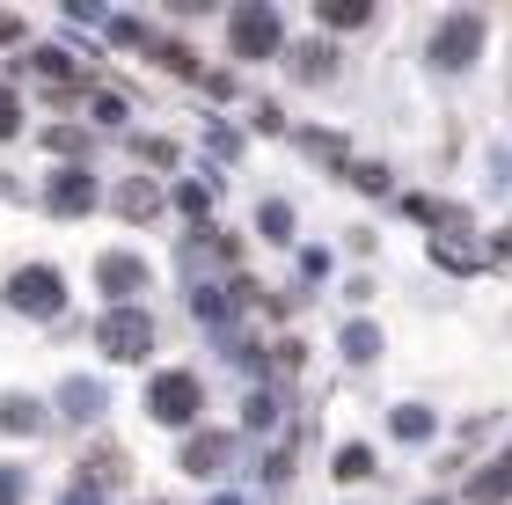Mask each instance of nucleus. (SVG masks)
Masks as SVG:
<instances>
[{
	"mask_svg": "<svg viewBox=\"0 0 512 505\" xmlns=\"http://www.w3.org/2000/svg\"><path fill=\"white\" fill-rule=\"evenodd\" d=\"M476 52H483V15L476 8H461V15H447L432 30V66H439V74H469Z\"/></svg>",
	"mask_w": 512,
	"mask_h": 505,
	"instance_id": "obj_1",
	"label": "nucleus"
},
{
	"mask_svg": "<svg viewBox=\"0 0 512 505\" xmlns=\"http://www.w3.org/2000/svg\"><path fill=\"white\" fill-rule=\"evenodd\" d=\"M227 44H235V59H271L278 44H286V22H278V8L249 0V8H235V22H227Z\"/></svg>",
	"mask_w": 512,
	"mask_h": 505,
	"instance_id": "obj_2",
	"label": "nucleus"
},
{
	"mask_svg": "<svg viewBox=\"0 0 512 505\" xmlns=\"http://www.w3.org/2000/svg\"><path fill=\"white\" fill-rule=\"evenodd\" d=\"M96 352H110V359H147L154 352V323L139 308H110L103 323H96Z\"/></svg>",
	"mask_w": 512,
	"mask_h": 505,
	"instance_id": "obj_3",
	"label": "nucleus"
},
{
	"mask_svg": "<svg viewBox=\"0 0 512 505\" xmlns=\"http://www.w3.org/2000/svg\"><path fill=\"white\" fill-rule=\"evenodd\" d=\"M147 410L161 425H191L198 410H205V388H198V374H154V388H147Z\"/></svg>",
	"mask_w": 512,
	"mask_h": 505,
	"instance_id": "obj_4",
	"label": "nucleus"
},
{
	"mask_svg": "<svg viewBox=\"0 0 512 505\" xmlns=\"http://www.w3.org/2000/svg\"><path fill=\"white\" fill-rule=\"evenodd\" d=\"M8 301L22 315H59L66 308V286H59L52 264H30V271H15V279H8Z\"/></svg>",
	"mask_w": 512,
	"mask_h": 505,
	"instance_id": "obj_5",
	"label": "nucleus"
},
{
	"mask_svg": "<svg viewBox=\"0 0 512 505\" xmlns=\"http://www.w3.org/2000/svg\"><path fill=\"white\" fill-rule=\"evenodd\" d=\"M227 454H235V440H227V432H198V440L183 447V469H191V476H220Z\"/></svg>",
	"mask_w": 512,
	"mask_h": 505,
	"instance_id": "obj_6",
	"label": "nucleus"
},
{
	"mask_svg": "<svg viewBox=\"0 0 512 505\" xmlns=\"http://www.w3.org/2000/svg\"><path fill=\"white\" fill-rule=\"evenodd\" d=\"M88 205H96L88 169H59V176H52V213H88Z\"/></svg>",
	"mask_w": 512,
	"mask_h": 505,
	"instance_id": "obj_7",
	"label": "nucleus"
},
{
	"mask_svg": "<svg viewBox=\"0 0 512 505\" xmlns=\"http://www.w3.org/2000/svg\"><path fill=\"white\" fill-rule=\"evenodd\" d=\"M96 279H103V293H147V264L118 249V257H103V264H96Z\"/></svg>",
	"mask_w": 512,
	"mask_h": 505,
	"instance_id": "obj_8",
	"label": "nucleus"
},
{
	"mask_svg": "<svg viewBox=\"0 0 512 505\" xmlns=\"http://www.w3.org/2000/svg\"><path fill=\"white\" fill-rule=\"evenodd\" d=\"M315 15L330 30H359V22H374V0H315Z\"/></svg>",
	"mask_w": 512,
	"mask_h": 505,
	"instance_id": "obj_9",
	"label": "nucleus"
},
{
	"mask_svg": "<svg viewBox=\"0 0 512 505\" xmlns=\"http://www.w3.org/2000/svg\"><path fill=\"white\" fill-rule=\"evenodd\" d=\"M330 74H337L330 44H300V52H293V81H330Z\"/></svg>",
	"mask_w": 512,
	"mask_h": 505,
	"instance_id": "obj_10",
	"label": "nucleus"
},
{
	"mask_svg": "<svg viewBox=\"0 0 512 505\" xmlns=\"http://www.w3.org/2000/svg\"><path fill=\"white\" fill-rule=\"evenodd\" d=\"M469 498H476V505H498V498H512V462H491L483 476H469Z\"/></svg>",
	"mask_w": 512,
	"mask_h": 505,
	"instance_id": "obj_11",
	"label": "nucleus"
},
{
	"mask_svg": "<svg viewBox=\"0 0 512 505\" xmlns=\"http://www.w3.org/2000/svg\"><path fill=\"white\" fill-rule=\"evenodd\" d=\"M44 425V410L30 396H0V432H37Z\"/></svg>",
	"mask_w": 512,
	"mask_h": 505,
	"instance_id": "obj_12",
	"label": "nucleus"
},
{
	"mask_svg": "<svg viewBox=\"0 0 512 505\" xmlns=\"http://www.w3.org/2000/svg\"><path fill=\"white\" fill-rule=\"evenodd\" d=\"M59 403L74 410V418H103V388H96V381H66Z\"/></svg>",
	"mask_w": 512,
	"mask_h": 505,
	"instance_id": "obj_13",
	"label": "nucleus"
},
{
	"mask_svg": "<svg viewBox=\"0 0 512 505\" xmlns=\"http://www.w3.org/2000/svg\"><path fill=\"white\" fill-rule=\"evenodd\" d=\"M256 227H264V242H293V205H286V198L256 205Z\"/></svg>",
	"mask_w": 512,
	"mask_h": 505,
	"instance_id": "obj_14",
	"label": "nucleus"
},
{
	"mask_svg": "<svg viewBox=\"0 0 512 505\" xmlns=\"http://www.w3.org/2000/svg\"><path fill=\"white\" fill-rule=\"evenodd\" d=\"M344 359H359V366L381 359V330L374 323H352V330H344Z\"/></svg>",
	"mask_w": 512,
	"mask_h": 505,
	"instance_id": "obj_15",
	"label": "nucleus"
},
{
	"mask_svg": "<svg viewBox=\"0 0 512 505\" xmlns=\"http://www.w3.org/2000/svg\"><path fill=\"white\" fill-rule=\"evenodd\" d=\"M395 440H432V410L403 403V410H395Z\"/></svg>",
	"mask_w": 512,
	"mask_h": 505,
	"instance_id": "obj_16",
	"label": "nucleus"
},
{
	"mask_svg": "<svg viewBox=\"0 0 512 505\" xmlns=\"http://www.w3.org/2000/svg\"><path fill=\"white\" fill-rule=\"evenodd\" d=\"M337 476H344V484H359V476H374V454H366V447H344V454H337Z\"/></svg>",
	"mask_w": 512,
	"mask_h": 505,
	"instance_id": "obj_17",
	"label": "nucleus"
},
{
	"mask_svg": "<svg viewBox=\"0 0 512 505\" xmlns=\"http://www.w3.org/2000/svg\"><path fill=\"white\" fill-rule=\"evenodd\" d=\"M15 125H22V103H15V88H0V140H15Z\"/></svg>",
	"mask_w": 512,
	"mask_h": 505,
	"instance_id": "obj_18",
	"label": "nucleus"
},
{
	"mask_svg": "<svg viewBox=\"0 0 512 505\" xmlns=\"http://www.w3.org/2000/svg\"><path fill=\"white\" fill-rule=\"evenodd\" d=\"M118 205H125V213H132V220H139V213H154V191H147V183H132V191H125V198H118Z\"/></svg>",
	"mask_w": 512,
	"mask_h": 505,
	"instance_id": "obj_19",
	"label": "nucleus"
},
{
	"mask_svg": "<svg viewBox=\"0 0 512 505\" xmlns=\"http://www.w3.org/2000/svg\"><path fill=\"white\" fill-rule=\"evenodd\" d=\"M0 505H22V476L15 469H0Z\"/></svg>",
	"mask_w": 512,
	"mask_h": 505,
	"instance_id": "obj_20",
	"label": "nucleus"
},
{
	"mask_svg": "<svg viewBox=\"0 0 512 505\" xmlns=\"http://www.w3.org/2000/svg\"><path fill=\"white\" fill-rule=\"evenodd\" d=\"M59 505H103V498H96V491H66Z\"/></svg>",
	"mask_w": 512,
	"mask_h": 505,
	"instance_id": "obj_21",
	"label": "nucleus"
}]
</instances>
